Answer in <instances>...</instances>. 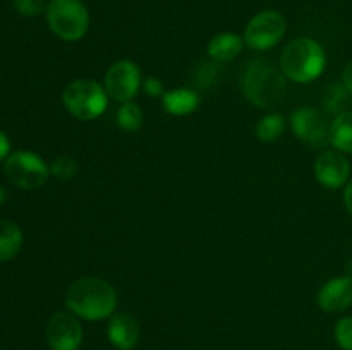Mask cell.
I'll return each mask as SVG.
<instances>
[{
    "label": "cell",
    "instance_id": "cell-6",
    "mask_svg": "<svg viewBox=\"0 0 352 350\" xmlns=\"http://www.w3.org/2000/svg\"><path fill=\"white\" fill-rule=\"evenodd\" d=\"M6 175L16 187L33 191L41 187L50 175V167L31 151H16L6 160Z\"/></svg>",
    "mask_w": 352,
    "mask_h": 350
},
{
    "label": "cell",
    "instance_id": "cell-20",
    "mask_svg": "<svg viewBox=\"0 0 352 350\" xmlns=\"http://www.w3.org/2000/svg\"><path fill=\"white\" fill-rule=\"evenodd\" d=\"M50 174L60 180H69L78 174V161L71 156H58L52 161Z\"/></svg>",
    "mask_w": 352,
    "mask_h": 350
},
{
    "label": "cell",
    "instance_id": "cell-26",
    "mask_svg": "<svg viewBox=\"0 0 352 350\" xmlns=\"http://www.w3.org/2000/svg\"><path fill=\"white\" fill-rule=\"evenodd\" d=\"M344 202H346L347 209L352 213V180H349V184L344 189Z\"/></svg>",
    "mask_w": 352,
    "mask_h": 350
},
{
    "label": "cell",
    "instance_id": "cell-13",
    "mask_svg": "<svg viewBox=\"0 0 352 350\" xmlns=\"http://www.w3.org/2000/svg\"><path fill=\"white\" fill-rule=\"evenodd\" d=\"M107 335L116 349L133 350L140 342V325L127 312H117L110 318Z\"/></svg>",
    "mask_w": 352,
    "mask_h": 350
},
{
    "label": "cell",
    "instance_id": "cell-18",
    "mask_svg": "<svg viewBox=\"0 0 352 350\" xmlns=\"http://www.w3.org/2000/svg\"><path fill=\"white\" fill-rule=\"evenodd\" d=\"M285 129V117L282 113H270V115L263 117L256 126V137L263 143H270V141L280 137V134Z\"/></svg>",
    "mask_w": 352,
    "mask_h": 350
},
{
    "label": "cell",
    "instance_id": "cell-10",
    "mask_svg": "<svg viewBox=\"0 0 352 350\" xmlns=\"http://www.w3.org/2000/svg\"><path fill=\"white\" fill-rule=\"evenodd\" d=\"M47 342L52 350H78L82 343V328L74 312H55L47 326Z\"/></svg>",
    "mask_w": 352,
    "mask_h": 350
},
{
    "label": "cell",
    "instance_id": "cell-14",
    "mask_svg": "<svg viewBox=\"0 0 352 350\" xmlns=\"http://www.w3.org/2000/svg\"><path fill=\"white\" fill-rule=\"evenodd\" d=\"M199 102L201 100H199L198 93L188 88L172 89V91L164 93V96H162L165 112L172 113V115H189V113L198 110Z\"/></svg>",
    "mask_w": 352,
    "mask_h": 350
},
{
    "label": "cell",
    "instance_id": "cell-23",
    "mask_svg": "<svg viewBox=\"0 0 352 350\" xmlns=\"http://www.w3.org/2000/svg\"><path fill=\"white\" fill-rule=\"evenodd\" d=\"M143 88L148 96H153V98H157V96H164V86H162V82L158 81L157 78L144 79Z\"/></svg>",
    "mask_w": 352,
    "mask_h": 350
},
{
    "label": "cell",
    "instance_id": "cell-25",
    "mask_svg": "<svg viewBox=\"0 0 352 350\" xmlns=\"http://www.w3.org/2000/svg\"><path fill=\"white\" fill-rule=\"evenodd\" d=\"M342 82H344V88H346L349 93H352V60L346 65V69H344Z\"/></svg>",
    "mask_w": 352,
    "mask_h": 350
},
{
    "label": "cell",
    "instance_id": "cell-9",
    "mask_svg": "<svg viewBox=\"0 0 352 350\" xmlns=\"http://www.w3.org/2000/svg\"><path fill=\"white\" fill-rule=\"evenodd\" d=\"M291 127L296 137L311 148H325L330 143V127L322 113L315 108L302 106L292 112Z\"/></svg>",
    "mask_w": 352,
    "mask_h": 350
},
{
    "label": "cell",
    "instance_id": "cell-24",
    "mask_svg": "<svg viewBox=\"0 0 352 350\" xmlns=\"http://www.w3.org/2000/svg\"><path fill=\"white\" fill-rule=\"evenodd\" d=\"M10 151V143H9V137L6 136V132L3 130H0V160H3V158L9 154Z\"/></svg>",
    "mask_w": 352,
    "mask_h": 350
},
{
    "label": "cell",
    "instance_id": "cell-15",
    "mask_svg": "<svg viewBox=\"0 0 352 350\" xmlns=\"http://www.w3.org/2000/svg\"><path fill=\"white\" fill-rule=\"evenodd\" d=\"M244 38L236 33H220L208 43V55L217 62H229L243 51Z\"/></svg>",
    "mask_w": 352,
    "mask_h": 350
},
{
    "label": "cell",
    "instance_id": "cell-21",
    "mask_svg": "<svg viewBox=\"0 0 352 350\" xmlns=\"http://www.w3.org/2000/svg\"><path fill=\"white\" fill-rule=\"evenodd\" d=\"M337 343L342 350H352V318H342L337 321L336 329H333Z\"/></svg>",
    "mask_w": 352,
    "mask_h": 350
},
{
    "label": "cell",
    "instance_id": "cell-16",
    "mask_svg": "<svg viewBox=\"0 0 352 350\" xmlns=\"http://www.w3.org/2000/svg\"><path fill=\"white\" fill-rule=\"evenodd\" d=\"M23 246V232L7 220H0V263L12 259Z\"/></svg>",
    "mask_w": 352,
    "mask_h": 350
},
{
    "label": "cell",
    "instance_id": "cell-19",
    "mask_svg": "<svg viewBox=\"0 0 352 350\" xmlns=\"http://www.w3.org/2000/svg\"><path fill=\"white\" fill-rule=\"evenodd\" d=\"M117 124L126 132H134L143 126V112L138 105L127 102L117 112Z\"/></svg>",
    "mask_w": 352,
    "mask_h": 350
},
{
    "label": "cell",
    "instance_id": "cell-1",
    "mask_svg": "<svg viewBox=\"0 0 352 350\" xmlns=\"http://www.w3.org/2000/svg\"><path fill=\"white\" fill-rule=\"evenodd\" d=\"M65 304L78 318L102 321L116 311L117 294L112 285L102 278H81L69 287Z\"/></svg>",
    "mask_w": 352,
    "mask_h": 350
},
{
    "label": "cell",
    "instance_id": "cell-3",
    "mask_svg": "<svg viewBox=\"0 0 352 350\" xmlns=\"http://www.w3.org/2000/svg\"><path fill=\"white\" fill-rule=\"evenodd\" d=\"M243 91L253 105L270 108L284 98L287 86L282 69L278 71L272 62L254 60L246 69L243 78Z\"/></svg>",
    "mask_w": 352,
    "mask_h": 350
},
{
    "label": "cell",
    "instance_id": "cell-17",
    "mask_svg": "<svg viewBox=\"0 0 352 350\" xmlns=\"http://www.w3.org/2000/svg\"><path fill=\"white\" fill-rule=\"evenodd\" d=\"M330 143L344 153H352V112H342L330 126Z\"/></svg>",
    "mask_w": 352,
    "mask_h": 350
},
{
    "label": "cell",
    "instance_id": "cell-11",
    "mask_svg": "<svg viewBox=\"0 0 352 350\" xmlns=\"http://www.w3.org/2000/svg\"><path fill=\"white\" fill-rule=\"evenodd\" d=\"M351 165L340 151H325L315 161V175L322 185L339 189L349 178Z\"/></svg>",
    "mask_w": 352,
    "mask_h": 350
},
{
    "label": "cell",
    "instance_id": "cell-5",
    "mask_svg": "<svg viewBox=\"0 0 352 350\" xmlns=\"http://www.w3.org/2000/svg\"><path fill=\"white\" fill-rule=\"evenodd\" d=\"M62 102L72 117L79 120H93L105 112L109 95L98 82L78 79L64 89Z\"/></svg>",
    "mask_w": 352,
    "mask_h": 350
},
{
    "label": "cell",
    "instance_id": "cell-2",
    "mask_svg": "<svg viewBox=\"0 0 352 350\" xmlns=\"http://www.w3.org/2000/svg\"><path fill=\"white\" fill-rule=\"evenodd\" d=\"M327 55L318 41L311 38H296L289 41L280 55V69L294 82H311L325 71Z\"/></svg>",
    "mask_w": 352,
    "mask_h": 350
},
{
    "label": "cell",
    "instance_id": "cell-8",
    "mask_svg": "<svg viewBox=\"0 0 352 350\" xmlns=\"http://www.w3.org/2000/svg\"><path fill=\"white\" fill-rule=\"evenodd\" d=\"M140 84V69L131 60L113 62L105 74V91L116 102H131L136 96Z\"/></svg>",
    "mask_w": 352,
    "mask_h": 350
},
{
    "label": "cell",
    "instance_id": "cell-22",
    "mask_svg": "<svg viewBox=\"0 0 352 350\" xmlns=\"http://www.w3.org/2000/svg\"><path fill=\"white\" fill-rule=\"evenodd\" d=\"M14 7L26 17H34L45 10V0H14Z\"/></svg>",
    "mask_w": 352,
    "mask_h": 350
},
{
    "label": "cell",
    "instance_id": "cell-7",
    "mask_svg": "<svg viewBox=\"0 0 352 350\" xmlns=\"http://www.w3.org/2000/svg\"><path fill=\"white\" fill-rule=\"evenodd\" d=\"M285 30L287 24L282 14L277 10H265L250 21L244 33V43L253 50H268L284 38Z\"/></svg>",
    "mask_w": 352,
    "mask_h": 350
},
{
    "label": "cell",
    "instance_id": "cell-4",
    "mask_svg": "<svg viewBox=\"0 0 352 350\" xmlns=\"http://www.w3.org/2000/svg\"><path fill=\"white\" fill-rule=\"evenodd\" d=\"M47 23L60 40L78 41L88 31L89 14L81 0H50Z\"/></svg>",
    "mask_w": 352,
    "mask_h": 350
},
{
    "label": "cell",
    "instance_id": "cell-27",
    "mask_svg": "<svg viewBox=\"0 0 352 350\" xmlns=\"http://www.w3.org/2000/svg\"><path fill=\"white\" fill-rule=\"evenodd\" d=\"M6 199H7V192H6V189L0 185V205H3V202H6Z\"/></svg>",
    "mask_w": 352,
    "mask_h": 350
},
{
    "label": "cell",
    "instance_id": "cell-12",
    "mask_svg": "<svg viewBox=\"0 0 352 350\" xmlns=\"http://www.w3.org/2000/svg\"><path fill=\"white\" fill-rule=\"evenodd\" d=\"M318 305L325 312H342L352 305V278L337 277L318 292Z\"/></svg>",
    "mask_w": 352,
    "mask_h": 350
}]
</instances>
